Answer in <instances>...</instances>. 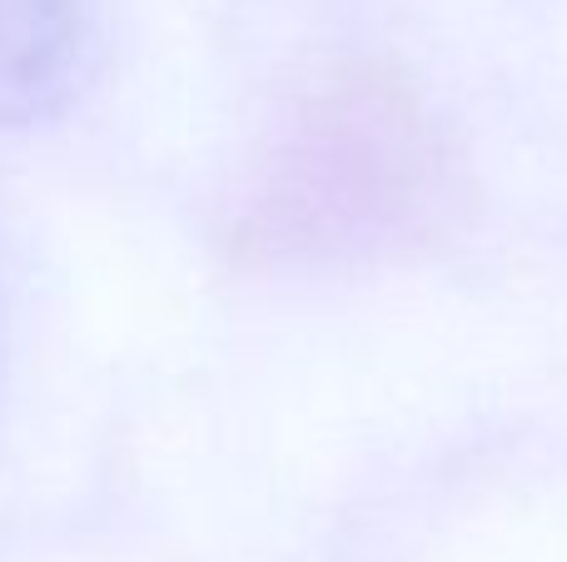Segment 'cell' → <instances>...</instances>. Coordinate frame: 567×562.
I'll return each instance as SVG.
<instances>
[{
    "mask_svg": "<svg viewBox=\"0 0 567 562\" xmlns=\"http://www.w3.org/2000/svg\"><path fill=\"white\" fill-rule=\"evenodd\" d=\"M90 0H0V129L55 119L90 65Z\"/></svg>",
    "mask_w": 567,
    "mask_h": 562,
    "instance_id": "obj_1",
    "label": "cell"
}]
</instances>
